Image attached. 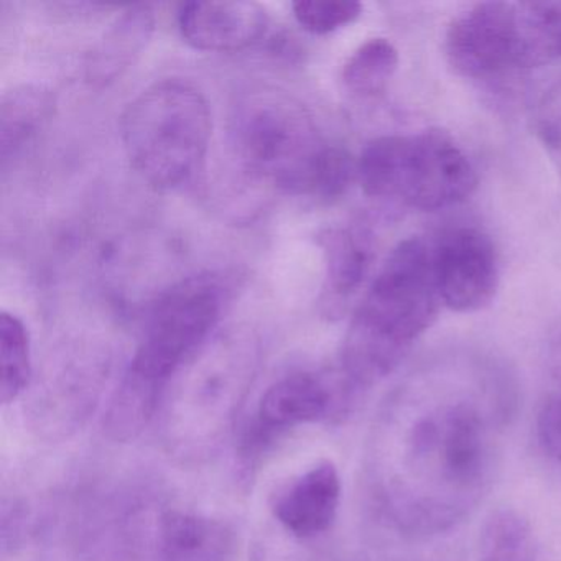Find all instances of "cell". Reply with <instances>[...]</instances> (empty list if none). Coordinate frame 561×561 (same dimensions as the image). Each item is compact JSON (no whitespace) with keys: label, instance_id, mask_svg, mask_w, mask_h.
Returning <instances> with one entry per match:
<instances>
[{"label":"cell","instance_id":"1","mask_svg":"<svg viewBox=\"0 0 561 561\" xmlns=\"http://www.w3.org/2000/svg\"><path fill=\"white\" fill-rule=\"evenodd\" d=\"M229 139L249 175L290 195L333 202L356 180L353 157L323 139L300 101L272 88L239 100Z\"/></svg>","mask_w":561,"mask_h":561},{"label":"cell","instance_id":"2","mask_svg":"<svg viewBox=\"0 0 561 561\" xmlns=\"http://www.w3.org/2000/svg\"><path fill=\"white\" fill-rule=\"evenodd\" d=\"M432 248L422 239L400 242L364 295L347 328L343 366L359 386H373L393 373L438 318Z\"/></svg>","mask_w":561,"mask_h":561},{"label":"cell","instance_id":"3","mask_svg":"<svg viewBox=\"0 0 561 561\" xmlns=\"http://www.w3.org/2000/svg\"><path fill=\"white\" fill-rule=\"evenodd\" d=\"M213 136L208 100L179 78L157 81L121 116V140L130 167L157 192H173L205 167Z\"/></svg>","mask_w":561,"mask_h":561},{"label":"cell","instance_id":"4","mask_svg":"<svg viewBox=\"0 0 561 561\" xmlns=\"http://www.w3.org/2000/svg\"><path fill=\"white\" fill-rule=\"evenodd\" d=\"M356 180L367 198L420 211L451 208L478 188V173L465 150L436 129L374 139L356 160Z\"/></svg>","mask_w":561,"mask_h":561},{"label":"cell","instance_id":"5","mask_svg":"<svg viewBox=\"0 0 561 561\" xmlns=\"http://www.w3.org/2000/svg\"><path fill=\"white\" fill-rule=\"evenodd\" d=\"M228 288L216 275H196L170 288L150 311L127 373L163 389L218 324Z\"/></svg>","mask_w":561,"mask_h":561},{"label":"cell","instance_id":"6","mask_svg":"<svg viewBox=\"0 0 561 561\" xmlns=\"http://www.w3.org/2000/svg\"><path fill=\"white\" fill-rule=\"evenodd\" d=\"M415 461H428L432 472L456 491L479 485L488 469V439L479 413L468 403L448 405L420 419L409 435Z\"/></svg>","mask_w":561,"mask_h":561},{"label":"cell","instance_id":"7","mask_svg":"<svg viewBox=\"0 0 561 561\" xmlns=\"http://www.w3.org/2000/svg\"><path fill=\"white\" fill-rule=\"evenodd\" d=\"M433 274L442 305L474 313L491 304L499 287L494 242L478 228L451 229L432 248Z\"/></svg>","mask_w":561,"mask_h":561},{"label":"cell","instance_id":"8","mask_svg":"<svg viewBox=\"0 0 561 561\" xmlns=\"http://www.w3.org/2000/svg\"><path fill=\"white\" fill-rule=\"evenodd\" d=\"M446 61L456 75L485 80L514 68V2H481L446 28Z\"/></svg>","mask_w":561,"mask_h":561},{"label":"cell","instance_id":"9","mask_svg":"<svg viewBox=\"0 0 561 561\" xmlns=\"http://www.w3.org/2000/svg\"><path fill=\"white\" fill-rule=\"evenodd\" d=\"M183 41L196 50L232 54L245 50L267 34L268 15L257 2H188L179 12Z\"/></svg>","mask_w":561,"mask_h":561},{"label":"cell","instance_id":"10","mask_svg":"<svg viewBox=\"0 0 561 561\" xmlns=\"http://www.w3.org/2000/svg\"><path fill=\"white\" fill-rule=\"evenodd\" d=\"M340 501L341 481L336 466L323 461L282 489L272 511L291 534L313 537L333 525Z\"/></svg>","mask_w":561,"mask_h":561},{"label":"cell","instance_id":"11","mask_svg":"<svg viewBox=\"0 0 561 561\" xmlns=\"http://www.w3.org/2000/svg\"><path fill=\"white\" fill-rule=\"evenodd\" d=\"M324 257V307L337 313L359 290L373 264V244L366 231L353 226L328 228L318 238Z\"/></svg>","mask_w":561,"mask_h":561},{"label":"cell","instance_id":"12","mask_svg":"<svg viewBox=\"0 0 561 561\" xmlns=\"http://www.w3.org/2000/svg\"><path fill=\"white\" fill-rule=\"evenodd\" d=\"M153 31L156 14L150 5L127 9L88 55V81L100 87L116 81L149 45Z\"/></svg>","mask_w":561,"mask_h":561},{"label":"cell","instance_id":"13","mask_svg":"<svg viewBox=\"0 0 561 561\" xmlns=\"http://www.w3.org/2000/svg\"><path fill=\"white\" fill-rule=\"evenodd\" d=\"M333 409L330 386L313 374H291L268 387L259 405L261 428L280 430L313 423Z\"/></svg>","mask_w":561,"mask_h":561},{"label":"cell","instance_id":"14","mask_svg":"<svg viewBox=\"0 0 561 561\" xmlns=\"http://www.w3.org/2000/svg\"><path fill=\"white\" fill-rule=\"evenodd\" d=\"M561 60V0L514 2V68Z\"/></svg>","mask_w":561,"mask_h":561},{"label":"cell","instance_id":"15","mask_svg":"<svg viewBox=\"0 0 561 561\" xmlns=\"http://www.w3.org/2000/svg\"><path fill=\"white\" fill-rule=\"evenodd\" d=\"M55 96L44 87L15 88L0 104V157L2 167L24 152L54 116Z\"/></svg>","mask_w":561,"mask_h":561},{"label":"cell","instance_id":"16","mask_svg":"<svg viewBox=\"0 0 561 561\" xmlns=\"http://www.w3.org/2000/svg\"><path fill=\"white\" fill-rule=\"evenodd\" d=\"M229 548L231 535L219 522L183 512H169L162 518V561H225Z\"/></svg>","mask_w":561,"mask_h":561},{"label":"cell","instance_id":"17","mask_svg":"<svg viewBox=\"0 0 561 561\" xmlns=\"http://www.w3.org/2000/svg\"><path fill=\"white\" fill-rule=\"evenodd\" d=\"M399 50L387 38H369L356 48L343 67L347 93L359 100L380 96L399 68Z\"/></svg>","mask_w":561,"mask_h":561},{"label":"cell","instance_id":"18","mask_svg":"<svg viewBox=\"0 0 561 561\" xmlns=\"http://www.w3.org/2000/svg\"><path fill=\"white\" fill-rule=\"evenodd\" d=\"M537 543L527 518L515 511H497L488 518L479 540L481 561H535Z\"/></svg>","mask_w":561,"mask_h":561},{"label":"cell","instance_id":"19","mask_svg":"<svg viewBox=\"0 0 561 561\" xmlns=\"http://www.w3.org/2000/svg\"><path fill=\"white\" fill-rule=\"evenodd\" d=\"M160 387L126 374L106 415V428L116 439H130L142 432L159 407Z\"/></svg>","mask_w":561,"mask_h":561},{"label":"cell","instance_id":"20","mask_svg":"<svg viewBox=\"0 0 561 561\" xmlns=\"http://www.w3.org/2000/svg\"><path fill=\"white\" fill-rule=\"evenodd\" d=\"M0 400L11 403L27 389L31 380V336L21 318L0 314Z\"/></svg>","mask_w":561,"mask_h":561},{"label":"cell","instance_id":"21","mask_svg":"<svg viewBox=\"0 0 561 561\" xmlns=\"http://www.w3.org/2000/svg\"><path fill=\"white\" fill-rule=\"evenodd\" d=\"M291 9L295 21L311 35L333 34L363 14V4L353 0H298Z\"/></svg>","mask_w":561,"mask_h":561},{"label":"cell","instance_id":"22","mask_svg":"<svg viewBox=\"0 0 561 561\" xmlns=\"http://www.w3.org/2000/svg\"><path fill=\"white\" fill-rule=\"evenodd\" d=\"M537 134L545 152L561 173V80L551 87L538 106Z\"/></svg>","mask_w":561,"mask_h":561},{"label":"cell","instance_id":"23","mask_svg":"<svg viewBox=\"0 0 561 561\" xmlns=\"http://www.w3.org/2000/svg\"><path fill=\"white\" fill-rule=\"evenodd\" d=\"M538 439L551 458L561 461V396H553L543 403L537 420Z\"/></svg>","mask_w":561,"mask_h":561},{"label":"cell","instance_id":"24","mask_svg":"<svg viewBox=\"0 0 561 561\" xmlns=\"http://www.w3.org/2000/svg\"><path fill=\"white\" fill-rule=\"evenodd\" d=\"M553 370L558 379L561 380V331L553 347Z\"/></svg>","mask_w":561,"mask_h":561}]
</instances>
